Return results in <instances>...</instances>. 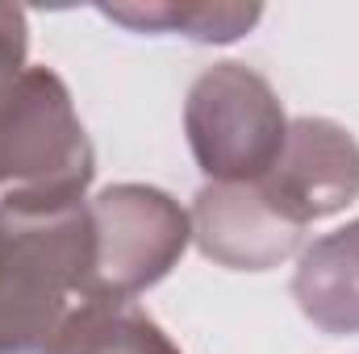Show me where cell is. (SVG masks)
<instances>
[{
    "mask_svg": "<svg viewBox=\"0 0 359 354\" xmlns=\"http://www.w3.org/2000/svg\"><path fill=\"white\" fill-rule=\"evenodd\" d=\"M88 255V200L67 208L0 200V354L50 346L80 296Z\"/></svg>",
    "mask_w": 359,
    "mask_h": 354,
    "instance_id": "obj_1",
    "label": "cell"
},
{
    "mask_svg": "<svg viewBox=\"0 0 359 354\" xmlns=\"http://www.w3.org/2000/svg\"><path fill=\"white\" fill-rule=\"evenodd\" d=\"M96 155L59 71L25 67L0 100V200L67 208L88 200Z\"/></svg>",
    "mask_w": 359,
    "mask_h": 354,
    "instance_id": "obj_2",
    "label": "cell"
},
{
    "mask_svg": "<svg viewBox=\"0 0 359 354\" xmlns=\"http://www.w3.org/2000/svg\"><path fill=\"white\" fill-rule=\"evenodd\" d=\"M100 13L134 34H184L192 42H238L264 17L259 4H100Z\"/></svg>",
    "mask_w": 359,
    "mask_h": 354,
    "instance_id": "obj_9",
    "label": "cell"
},
{
    "mask_svg": "<svg viewBox=\"0 0 359 354\" xmlns=\"http://www.w3.org/2000/svg\"><path fill=\"white\" fill-rule=\"evenodd\" d=\"M92 255L80 300L134 304L147 288L172 275L192 242V217L163 187L113 183L88 200Z\"/></svg>",
    "mask_w": 359,
    "mask_h": 354,
    "instance_id": "obj_4",
    "label": "cell"
},
{
    "mask_svg": "<svg viewBox=\"0 0 359 354\" xmlns=\"http://www.w3.org/2000/svg\"><path fill=\"white\" fill-rule=\"evenodd\" d=\"M184 134L209 183H259L284 150L288 117L268 76L226 59L192 80Z\"/></svg>",
    "mask_w": 359,
    "mask_h": 354,
    "instance_id": "obj_3",
    "label": "cell"
},
{
    "mask_svg": "<svg viewBox=\"0 0 359 354\" xmlns=\"http://www.w3.org/2000/svg\"><path fill=\"white\" fill-rule=\"evenodd\" d=\"M42 354H180V346L134 304L80 300Z\"/></svg>",
    "mask_w": 359,
    "mask_h": 354,
    "instance_id": "obj_8",
    "label": "cell"
},
{
    "mask_svg": "<svg viewBox=\"0 0 359 354\" xmlns=\"http://www.w3.org/2000/svg\"><path fill=\"white\" fill-rule=\"evenodd\" d=\"M188 217L201 255L226 271H271L305 234L271 208L259 183H205Z\"/></svg>",
    "mask_w": 359,
    "mask_h": 354,
    "instance_id": "obj_6",
    "label": "cell"
},
{
    "mask_svg": "<svg viewBox=\"0 0 359 354\" xmlns=\"http://www.w3.org/2000/svg\"><path fill=\"white\" fill-rule=\"evenodd\" d=\"M292 300L330 338H359V221L322 234L297 263Z\"/></svg>",
    "mask_w": 359,
    "mask_h": 354,
    "instance_id": "obj_7",
    "label": "cell"
},
{
    "mask_svg": "<svg viewBox=\"0 0 359 354\" xmlns=\"http://www.w3.org/2000/svg\"><path fill=\"white\" fill-rule=\"evenodd\" d=\"M268 204L297 229L326 221L359 200V142L330 117L288 121L284 150L259 179Z\"/></svg>",
    "mask_w": 359,
    "mask_h": 354,
    "instance_id": "obj_5",
    "label": "cell"
}]
</instances>
